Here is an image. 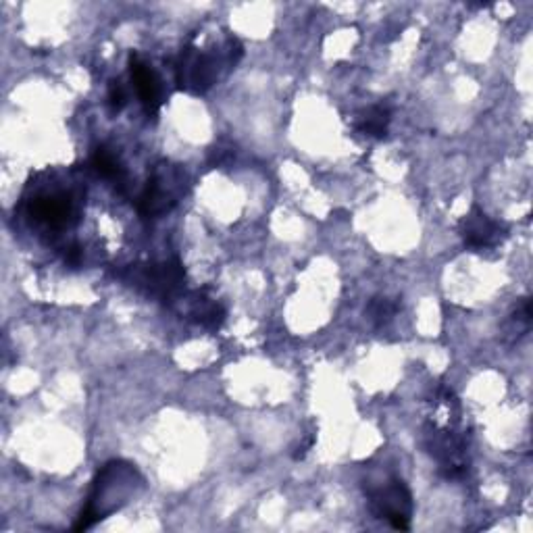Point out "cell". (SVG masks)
Listing matches in <instances>:
<instances>
[{
  "mask_svg": "<svg viewBox=\"0 0 533 533\" xmlns=\"http://www.w3.org/2000/svg\"><path fill=\"white\" fill-rule=\"evenodd\" d=\"M144 488V479L138 469L130 463L113 461L98 471L90 502L82 511L80 521L73 525L75 531H84L94 523L107 519L111 513L128 504L138 490Z\"/></svg>",
  "mask_w": 533,
  "mask_h": 533,
  "instance_id": "obj_1",
  "label": "cell"
},
{
  "mask_svg": "<svg viewBox=\"0 0 533 533\" xmlns=\"http://www.w3.org/2000/svg\"><path fill=\"white\" fill-rule=\"evenodd\" d=\"M242 57V44L230 38L219 50V55L202 53L200 48L188 46L175 67V78L182 90L202 94L207 92L217 80L221 69H232Z\"/></svg>",
  "mask_w": 533,
  "mask_h": 533,
  "instance_id": "obj_2",
  "label": "cell"
},
{
  "mask_svg": "<svg viewBox=\"0 0 533 533\" xmlns=\"http://www.w3.org/2000/svg\"><path fill=\"white\" fill-rule=\"evenodd\" d=\"M121 277L130 286L146 292L148 296L173 300L175 296H180L182 284L186 279V269L182 267L180 261L132 265Z\"/></svg>",
  "mask_w": 533,
  "mask_h": 533,
  "instance_id": "obj_3",
  "label": "cell"
},
{
  "mask_svg": "<svg viewBox=\"0 0 533 533\" xmlns=\"http://www.w3.org/2000/svg\"><path fill=\"white\" fill-rule=\"evenodd\" d=\"M184 192V173L173 165H161L144 188L138 211L144 217H159L171 211Z\"/></svg>",
  "mask_w": 533,
  "mask_h": 533,
  "instance_id": "obj_4",
  "label": "cell"
},
{
  "mask_svg": "<svg viewBox=\"0 0 533 533\" xmlns=\"http://www.w3.org/2000/svg\"><path fill=\"white\" fill-rule=\"evenodd\" d=\"M371 513L388 521L394 529H409L413 515V496L400 479H390L369 492Z\"/></svg>",
  "mask_w": 533,
  "mask_h": 533,
  "instance_id": "obj_5",
  "label": "cell"
},
{
  "mask_svg": "<svg viewBox=\"0 0 533 533\" xmlns=\"http://www.w3.org/2000/svg\"><path fill=\"white\" fill-rule=\"evenodd\" d=\"M459 232L463 236L465 246L473 250L494 248L506 238V227L494 219H490L481 209H473L469 215L463 217Z\"/></svg>",
  "mask_w": 533,
  "mask_h": 533,
  "instance_id": "obj_6",
  "label": "cell"
},
{
  "mask_svg": "<svg viewBox=\"0 0 533 533\" xmlns=\"http://www.w3.org/2000/svg\"><path fill=\"white\" fill-rule=\"evenodd\" d=\"M173 309L182 317L209 329H219L225 321V309L202 292L180 294L173 298Z\"/></svg>",
  "mask_w": 533,
  "mask_h": 533,
  "instance_id": "obj_7",
  "label": "cell"
},
{
  "mask_svg": "<svg viewBox=\"0 0 533 533\" xmlns=\"http://www.w3.org/2000/svg\"><path fill=\"white\" fill-rule=\"evenodd\" d=\"M30 215L48 227L61 230L75 219V205L67 194H46L32 200Z\"/></svg>",
  "mask_w": 533,
  "mask_h": 533,
  "instance_id": "obj_8",
  "label": "cell"
},
{
  "mask_svg": "<svg viewBox=\"0 0 533 533\" xmlns=\"http://www.w3.org/2000/svg\"><path fill=\"white\" fill-rule=\"evenodd\" d=\"M130 73L146 113L155 117L161 109V82L157 78V73L152 71L136 53H132L130 57Z\"/></svg>",
  "mask_w": 533,
  "mask_h": 533,
  "instance_id": "obj_9",
  "label": "cell"
},
{
  "mask_svg": "<svg viewBox=\"0 0 533 533\" xmlns=\"http://www.w3.org/2000/svg\"><path fill=\"white\" fill-rule=\"evenodd\" d=\"M390 121H392L390 109L377 105L361 113L357 121V130L369 138H386Z\"/></svg>",
  "mask_w": 533,
  "mask_h": 533,
  "instance_id": "obj_10",
  "label": "cell"
},
{
  "mask_svg": "<svg viewBox=\"0 0 533 533\" xmlns=\"http://www.w3.org/2000/svg\"><path fill=\"white\" fill-rule=\"evenodd\" d=\"M92 167L100 177H105V180H111V182L123 180V167L109 148H98L94 152Z\"/></svg>",
  "mask_w": 533,
  "mask_h": 533,
  "instance_id": "obj_11",
  "label": "cell"
},
{
  "mask_svg": "<svg viewBox=\"0 0 533 533\" xmlns=\"http://www.w3.org/2000/svg\"><path fill=\"white\" fill-rule=\"evenodd\" d=\"M396 313H398V304L392 302L390 298H373L367 307V315L377 327L390 323Z\"/></svg>",
  "mask_w": 533,
  "mask_h": 533,
  "instance_id": "obj_12",
  "label": "cell"
},
{
  "mask_svg": "<svg viewBox=\"0 0 533 533\" xmlns=\"http://www.w3.org/2000/svg\"><path fill=\"white\" fill-rule=\"evenodd\" d=\"M109 105H111L113 113H119L125 107V92H123V86L119 82H111V86H109Z\"/></svg>",
  "mask_w": 533,
  "mask_h": 533,
  "instance_id": "obj_13",
  "label": "cell"
},
{
  "mask_svg": "<svg viewBox=\"0 0 533 533\" xmlns=\"http://www.w3.org/2000/svg\"><path fill=\"white\" fill-rule=\"evenodd\" d=\"M80 259H82V250L78 248V246H71V248H67V252H65V261L69 263V265H80Z\"/></svg>",
  "mask_w": 533,
  "mask_h": 533,
  "instance_id": "obj_14",
  "label": "cell"
},
{
  "mask_svg": "<svg viewBox=\"0 0 533 533\" xmlns=\"http://www.w3.org/2000/svg\"><path fill=\"white\" fill-rule=\"evenodd\" d=\"M313 444H315V438L311 436L307 442H304L302 446H298V450L294 452V461H300V459H304V456H307V452L313 448Z\"/></svg>",
  "mask_w": 533,
  "mask_h": 533,
  "instance_id": "obj_15",
  "label": "cell"
}]
</instances>
